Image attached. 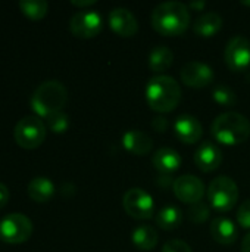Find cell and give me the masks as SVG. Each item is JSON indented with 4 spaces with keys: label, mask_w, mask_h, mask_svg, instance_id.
Instances as JSON below:
<instances>
[{
    "label": "cell",
    "mask_w": 250,
    "mask_h": 252,
    "mask_svg": "<svg viewBox=\"0 0 250 252\" xmlns=\"http://www.w3.org/2000/svg\"><path fill=\"white\" fill-rule=\"evenodd\" d=\"M153 28L168 37L181 35L190 25L189 6L181 1H165L158 4L152 12Z\"/></svg>",
    "instance_id": "6da1fadb"
},
{
    "label": "cell",
    "mask_w": 250,
    "mask_h": 252,
    "mask_svg": "<svg viewBox=\"0 0 250 252\" xmlns=\"http://www.w3.org/2000/svg\"><path fill=\"white\" fill-rule=\"evenodd\" d=\"M146 100L150 109L159 114L171 112L181 100V87L169 75H155L146 86Z\"/></svg>",
    "instance_id": "7a4b0ae2"
},
{
    "label": "cell",
    "mask_w": 250,
    "mask_h": 252,
    "mask_svg": "<svg viewBox=\"0 0 250 252\" xmlns=\"http://www.w3.org/2000/svg\"><path fill=\"white\" fill-rule=\"evenodd\" d=\"M211 131L214 139L222 145H242L250 137V121L243 114L224 112L215 118Z\"/></svg>",
    "instance_id": "3957f363"
},
{
    "label": "cell",
    "mask_w": 250,
    "mask_h": 252,
    "mask_svg": "<svg viewBox=\"0 0 250 252\" xmlns=\"http://www.w3.org/2000/svg\"><path fill=\"white\" fill-rule=\"evenodd\" d=\"M68 100V90L59 80L43 81L32 93L29 103L32 111L41 117L47 118L49 115L63 109Z\"/></svg>",
    "instance_id": "277c9868"
},
{
    "label": "cell",
    "mask_w": 250,
    "mask_h": 252,
    "mask_svg": "<svg viewBox=\"0 0 250 252\" xmlns=\"http://www.w3.org/2000/svg\"><path fill=\"white\" fill-rule=\"evenodd\" d=\"M239 199V186L228 176H220L209 183L208 201L218 213H228L234 208Z\"/></svg>",
    "instance_id": "5b68a950"
},
{
    "label": "cell",
    "mask_w": 250,
    "mask_h": 252,
    "mask_svg": "<svg viewBox=\"0 0 250 252\" xmlns=\"http://www.w3.org/2000/svg\"><path fill=\"white\" fill-rule=\"evenodd\" d=\"M46 124L40 117L27 115L21 118L13 130L15 142L24 149H35L46 139Z\"/></svg>",
    "instance_id": "8992f818"
},
{
    "label": "cell",
    "mask_w": 250,
    "mask_h": 252,
    "mask_svg": "<svg viewBox=\"0 0 250 252\" xmlns=\"http://www.w3.org/2000/svg\"><path fill=\"white\" fill-rule=\"evenodd\" d=\"M32 235L31 220L19 213H12L0 220V241L16 245L28 241Z\"/></svg>",
    "instance_id": "52a82bcc"
},
{
    "label": "cell",
    "mask_w": 250,
    "mask_h": 252,
    "mask_svg": "<svg viewBox=\"0 0 250 252\" xmlns=\"http://www.w3.org/2000/svg\"><path fill=\"white\" fill-rule=\"evenodd\" d=\"M122 205L125 213L136 220H149L155 216V202L150 193L140 188H133L125 192Z\"/></svg>",
    "instance_id": "ba28073f"
},
{
    "label": "cell",
    "mask_w": 250,
    "mask_h": 252,
    "mask_svg": "<svg viewBox=\"0 0 250 252\" xmlns=\"http://www.w3.org/2000/svg\"><path fill=\"white\" fill-rule=\"evenodd\" d=\"M103 28V18L97 10L84 9L72 15L69 21V30L75 37L91 38L96 37Z\"/></svg>",
    "instance_id": "9c48e42d"
},
{
    "label": "cell",
    "mask_w": 250,
    "mask_h": 252,
    "mask_svg": "<svg viewBox=\"0 0 250 252\" xmlns=\"http://www.w3.org/2000/svg\"><path fill=\"white\" fill-rule=\"evenodd\" d=\"M224 59L227 66L234 72L246 71L250 66V40L245 35H234L230 38L225 50Z\"/></svg>",
    "instance_id": "30bf717a"
},
{
    "label": "cell",
    "mask_w": 250,
    "mask_h": 252,
    "mask_svg": "<svg viewBox=\"0 0 250 252\" xmlns=\"http://www.w3.org/2000/svg\"><path fill=\"white\" fill-rule=\"evenodd\" d=\"M172 190L181 202L193 205L202 201L205 195V185L199 177L193 174H184L175 179Z\"/></svg>",
    "instance_id": "8fae6325"
},
{
    "label": "cell",
    "mask_w": 250,
    "mask_h": 252,
    "mask_svg": "<svg viewBox=\"0 0 250 252\" xmlns=\"http://www.w3.org/2000/svg\"><path fill=\"white\" fill-rule=\"evenodd\" d=\"M181 81L189 86V87H194V89H202L209 86L214 81V71L212 68L205 63V62H199V61H190L187 62L183 68H181Z\"/></svg>",
    "instance_id": "7c38bea8"
},
{
    "label": "cell",
    "mask_w": 250,
    "mask_h": 252,
    "mask_svg": "<svg viewBox=\"0 0 250 252\" xmlns=\"http://www.w3.org/2000/svg\"><path fill=\"white\" fill-rule=\"evenodd\" d=\"M108 21L112 31L121 37H133L139 31L137 18L127 7H113L109 12Z\"/></svg>",
    "instance_id": "4fadbf2b"
},
{
    "label": "cell",
    "mask_w": 250,
    "mask_h": 252,
    "mask_svg": "<svg viewBox=\"0 0 250 252\" xmlns=\"http://www.w3.org/2000/svg\"><path fill=\"white\" fill-rule=\"evenodd\" d=\"M174 131H175V136L178 137V140H181L183 143L192 145L202 139L203 126L196 117L183 114V115L177 117V120L174 123Z\"/></svg>",
    "instance_id": "5bb4252c"
},
{
    "label": "cell",
    "mask_w": 250,
    "mask_h": 252,
    "mask_svg": "<svg viewBox=\"0 0 250 252\" xmlns=\"http://www.w3.org/2000/svg\"><path fill=\"white\" fill-rule=\"evenodd\" d=\"M194 162L203 173L215 171L222 162V152L215 143L203 142L194 152Z\"/></svg>",
    "instance_id": "9a60e30c"
},
{
    "label": "cell",
    "mask_w": 250,
    "mask_h": 252,
    "mask_svg": "<svg viewBox=\"0 0 250 252\" xmlns=\"http://www.w3.org/2000/svg\"><path fill=\"white\" fill-rule=\"evenodd\" d=\"M152 164L159 174L172 176L181 167V157L172 148H161L153 154Z\"/></svg>",
    "instance_id": "2e32d148"
},
{
    "label": "cell",
    "mask_w": 250,
    "mask_h": 252,
    "mask_svg": "<svg viewBox=\"0 0 250 252\" xmlns=\"http://www.w3.org/2000/svg\"><path fill=\"white\" fill-rule=\"evenodd\" d=\"M122 145L124 148L133 154V155H147L152 148H153V140L152 137L140 130H128L124 137H122Z\"/></svg>",
    "instance_id": "e0dca14e"
},
{
    "label": "cell",
    "mask_w": 250,
    "mask_h": 252,
    "mask_svg": "<svg viewBox=\"0 0 250 252\" xmlns=\"http://www.w3.org/2000/svg\"><path fill=\"white\" fill-rule=\"evenodd\" d=\"M211 235L215 242H218L221 245H231L236 242L239 230L230 219L217 217L211 223Z\"/></svg>",
    "instance_id": "ac0fdd59"
},
{
    "label": "cell",
    "mask_w": 250,
    "mask_h": 252,
    "mask_svg": "<svg viewBox=\"0 0 250 252\" xmlns=\"http://www.w3.org/2000/svg\"><path fill=\"white\" fill-rule=\"evenodd\" d=\"M55 183L44 176H37L28 183V196L34 202H49L55 196Z\"/></svg>",
    "instance_id": "d6986e66"
},
{
    "label": "cell",
    "mask_w": 250,
    "mask_h": 252,
    "mask_svg": "<svg viewBox=\"0 0 250 252\" xmlns=\"http://www.w3.org/2000/svg\"><path fill=\"white\" fill-rule=\"evenodd\" d=\"M222 28V16L217 12H206L200 15L193 24V31L205 38L214 37Z\"/></svg>",
    "instance_id": "ffe728a7"
},
{
    "label": "cell",
    "mask_w": 250,
    "mask_h": 252,
    "mask_svg": "<svg viewBox=\"0 0 250 252\" xmlns=\"http://www.w3.org/2000/svg\"><path fill=\"white\" fill-rule=\"evenodd\" d=\"M133 245L140 251H152L158 245V232L155 227L143 224L133 230L131 233Z\"/></svg>",
    "instance_id": "44dd1931"
},
{
    "label": "cell",
    "mask_w": 250,
    "mask_h": 252,
    "mask_svg": "<svg viewBox=\"0 0 250 252\" xmlns=\"http://www.w3.org/2000/svg\"><path fill=\"white\" fill-rule=\"evenodd\" d=\"M172 62H174V53L169 47H167L164 44L153 47L149 55V66L153 72H156L159 75L164 71H167L168 68H171Z\"/></svg>",
    "instance_id": "7402d4cb"
},
{
    "label": "cell",
    "mask_w": 250,
    "mask_h": 252,
    "mask_svg": "<svg viewBox=\"0 0 250 252\" xmlns=\"http://www.w3.org/2000/svg\"><path fill=\"white\" fill-rule=\"evenodd\" d=\"M155 220L162 230H175L183 223V211L174 205H168L156 214Z\"/></svg>",
    "instance_id": "603a6c76"
},
{
    "label": "cell",
    "mask_w": 250,
    "mask_h": 252,
    "mask_svg": "<svg viewBox=\"0 0 250 252\" xmlns=\"http://www.w3.org/2000/svg\"><path fill=\"white\" fill-rule=\"evenodd\" d=\"M18 6L22 10V13L32 21L44 18L49 9V4L46 0H21Z\"/></svg>",
    "instance_id": "cb8c5ba5"
},
{
    "label": "cell",
    "mask_w": 250,
    "mask_h": 252,
    "mask_svg": "<svg viewBox=\"0 0 250 252\" xmlns=\"http://www.w3.org/2000/svg\"><path fill=\"white\" fill-rule=\"evenodd\" d=\"M212 99L221 105V106H225V108H231L237 103V94L236 92L227 86V84H217L212 90Z\"/></svg>",
    "instance_id": "d4e9b609"
},
{
    "label": "cell",
    "mask_w": 250,
    "mask_h": 252,
    "mask_svg": "<svg viewBox=\"0 0 250 252\" xmlns=\"http://www.w3.org/2000/svg\"><path fill=\"white\" fill-rule=\"evenodd\" d=\"M46 126L53 133H57V134L65 133L69 128V117L63 111L55 112L46 118Z\"/></svg>",
    "instance_id": "484cf974"
},
{
    "label": "cell",
    "mask_w": 250,
    "mask_h": 252,
    "mask_svg": "<svg viewBox=\"0 0 250 252\" xmlns=\"http://www.w3.org/2000/svg\"><path fill=\"white\" fill-rule=\"evenodd\" d=\"M209 214H211L209 205L205 204L203 201L196 202V204L190 205V208H189V220L193 224H202V223H205L209 219Z\"/></svg>",
    "instance_id": "4316f807"
},
{
    "label": "cell",
    "mask_w": 250,
    "mask_h": 252,
    "mask_svg": "<svg viewBox=\"0 0 250 252\" xmlns=\"http://www.w3.org/2000/svg\"><path fill=\"white\" fill-rule=\"evenodd\" d=\"M237 223L245 229H250V199L245 201L239 207V210H237Z\"/></svg>",
    "instance_id": "83f0119b"
},
{
    "label": "cell",
    "mask_w": 250,
    "mask_h": 252,
    "mask_svg": "<svg viewBox=\"0 0 250 252\" xmlns=\"http://www.w3.org/2000/svg\"><path fill=\"white\" fill-rule=\"evenodd\" d=\"M162 252H193L192 248L184 242V241H180V239H171L168 241L164 248Z\"/></svg>",
    "instance_id": "f1b7e54d"
},
{
    "label": "cell",
    "mask_w": 250,
    "mask_h": 252,
    "mask_svg": "<svg viewBox=\"0 0 250 252\" xmlns=\"http://www.w3.org/2000/svg\"><path fill=\"white\" fill-rule=\"evenodd\" d=\"M152 127H153V130H156L158 133H164V131H167V128H168V120H167L165 117L159 115V117L153 118Z\"/></svg>",
    "instance_id": "f546056e"
},
{
    "label": "cell",
    "mask_w": 250,
    "mask_h": 252,
    "mask_svg": "<svg viewBox=\"0 0 250 252\" xmlns=\"http://www.w3.org/2000/svg\"><path fill=\"white\" fill-rule=\"evenodd\" d=\"M156 182H158V185L161 186V188H168V186H172L174 185V182H175V179H172V176H167V174H159V177L156 179Z\"/></svg>",
    "instance_id": "4dcf8cb0"
},
{
    "label": "cell",
    "mask_w": 250,
    "mask_h": 252,
    "mask_svg": "<svg viewBox=\"0 0 250 252\" xmlns=\"http://www.w3.org/2000/svg\"><path fill=\"white\" fill-rule=\"evenodd\" d=\"M7 201H9V189L6 185L0 182V210L7 204Z\"/></svg>",
    "instance_id": "1f68e13d"
},
{
    "label": "cell",
    "mask_w": 250,
    "mask_h": 252,
    "mask_svg": "<svg viewBox=\"0 0 250 252\" xmlns=\"http://www.w3.org/2000/svg\"><path fill=\"white\" fill-rule=\"evenodd\" d=\"M94 3H96V0H71V4L78 6V7H87Z\"/></svg>",
    "instance_id": "d6a6232c"
},
{
    "label": "cell",
    "mask_w": 250,
    "mask_h": 252,
    "mask_svg": "<svg viewBox=\"0 0 250 252\" xmlns=\"http://www.w3.org/2000/svg\"><path fill=\"white\" fill-rule=\"evenodd\" d=\"M205 6H206V3L202 1V0H199V1H192V3L189 4V7H190V9H194V10H202Z\"/></svg>",
    "instance_id": "836d02e7"
},
{
    "label": "cell",
    "mask_w": 250,
    "mask_h": 252,
    "mask_svg": "<svg viewBox=\"0 0 250 252\" xmlns=\"http://www.w3.org/2000/svg\"><path fill=\"white\" fill-rule=\"evenodd\" d=\"M242 252H250V233L245 236L242 242Z\"/></svg>",
    "instance_id": "e575fe53"
},
{
    "label": "cell",
    "mask_w": 250,
    "mask_h": 252,
    "mask_svg": "<svg viewBox=\"0 0 250 252\" xmlns=\"http://www.w3.org/2000/svg\"><path fill=\"white\" fill-rule=\"evenodd\" d=\"M242 4H245V6H250V0H243V1H242Z\"/></svg>",
    "instance_id": "d590c367"
}]
</instances>
